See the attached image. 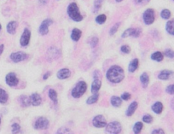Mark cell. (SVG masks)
<instances>
[{
    "label": "cell",
    "mask_w": 174,
    "mask_h": 134,
    "mask_svg": "<svg viewBox=\"0 0 174 134\" xmlns=\"http://www.w3.org/2000/svg\"><path fill=\"white\" fill-rule=\"evenodd\" d=\"M106 77L111 83H115V84L119 83V82H121L122 80H124V70L119 66L114 65V66L110 67L109 70L107 71Z\"/></svg>",
    "instance_id": "1"
},
{
    "label": "cell",
    "mask_w": 174,
    "mask_h": 134,
    "mask_svg": "<svg viewBox=\"0 0 174 134\" xmlns=\"http://www.w3.org/2000/svg\"><path fill=\"white\" fill-rule=\"evenodd\" d=\"M67 11H68V15H69V17L73 21L79 22L83 20V16L80 14V9L76 3H71L68 5Z\"/></svg>",
    "instance_id": "2"
},
{
    "label": "cell",
    "mask_w": 174,
    "mask_h": 134,
    "mask_svg": "<svg viewBox=\"0 0 174 134\" xmlns=\"http://www.w3.org/2000/svg\"><path fill=\"white\" fill-rule=\"evenodd\" d=\"M86 90H87V85L85 81H79L72 90L71 95L74 98H79L85 94Z\"/></svg>",
    "instance_id": "3"
},
{
    "label": "cell",
    "mask_w": 174,
    "mask_h": 134,
    "mask_svg": "<svg viewBox=\"0 0 174 134\" xmlns=\"http://www.w3.org/2000/svg\"><path fill=\"white\" fill-rule=\"evenodd\" d=\"M122 131V126L119 121H112L106 126L105 132L110 134H119Z\"/></svg>",
    "instance_id": "4"
},
{
    "label": "cell",
    "mask_w": 174,
    "mask_h": 134,
    "mask_svg": "<svg viewBox=\"0 0 174 134\" xmlns=\"http://www.w3.org/2000/svg\"><path fill=\"white\" fill-rule=\"evenodd\" d=\"M143 18L144 21L146 25H151L154 23L155 20V15H154V11L153 9H148L144 11L143 14Z\"/></svg>",
    "instance_id": "5"
},
{
    "label": "cell",
    "mask_w": 174,
    "mask_h": 134,
    "mask_svg": "<svg viewBox=\"0 0 174 134\" xmlns=\"http://www.w3.org/2000/svg\"><path fill=\"white\" fill-rule=\"evenodd\" d=\"M50 122L45 117L38 118L34 123V128L36 130H45L49 127Z\"/></svg>",
    "instance_id": "6"
},
{
    "label": "cell",
    "mask_w": 174,
    "mask_h": 134,
    "mask_svg": "<svg viewBox=\"0 0 174 134\" xmlns=\"http://www.w3.org/2000/svg\"><path fill=\"white\" fill-rule=\"evenodd\" d=\"M142 34V29L138 28H128L122 34V38H127V37H133V38H138Z\"/></svg>",
    "instance_id": "7"
},
{
    "label": "cell",
    "mask_w": 174,
    "mask_h": 134,
    "mask_svg": "<svg viewBox=\"0 0 174 134\" xmlns=\"http://www.w3.org/2000/svg\"><path fill=\"white\" fill-rule=\"evenodd\" d=\"M92 124L95 127H97V128H103V127H106L107 126V121L106 119L103 115H96L95 116L93 120H92Z\"/></svg>",
    "instance_id": "8"
},
{
    "label": "cell",
    "mask_w": 174,
    "mask_h": 134,
    "mask_svg": "<svg viewBox=\"0 0 174 134\" xmlns=\"http://www.w3.org/2000/svg\"><path fill=\"white\" fill-rule=\"evenodd\" d=\"M53 23V21L51 19H45L42 21L41 25L40 26V34L41 35H46L49 33V27Z\"/></svg>",
    "instance_id": "9"
},
{
    "label": "cell",
    "mask_w": 174,
    "mask_h": 134,
    "mask_svg": "<svg viewBox=\"0 0 174 134\" xmlns=\"http://www.w3.org/2000/svg\"><path fill=\"white\" fill-rule=\"evenodd\" d=\"M30 39H31V32H30L29 29L27 28H25L23 33H22V35L21 37L20 43L21 46L25 47L27 45H28L30 42Z\"/></svg>",
    "instance_id": "10"
},
{
    "label": "cell",
    "mask_w": 174,
    "mask_h": 134,
    "mask_svg": "<svg viewBox=\"0 0 174 134\" xmlns=\"http://www.w3.org/2000/svg\"><path fill=\"white\" fill-rule=\"evenodd\" d=\"M27 55L22 52V51H17V52H14L10 55V59L12 60L14 62H20L24 60L27 59Z\"/></svg>",
    "instance_id": "11"
},
{
    "label": "cell",
    "mask_w": 174,
    "mask_h": 134,
    "mask_svg": "<svg viewBox=\"0 0 174 134\" xmlns=\"http://www.w3.org/2000/svg\"><path fill=\"white\" fill-rule=\"evenodd\" d=\"M5 81H6L7 85H10V86H15L19 83V80L16 77L15 73H10V74H8V75H6Z\"/></svg>",
    "instance_id": "12"
},
{
    "label": "cell",
    "mask_w": 174,
    "mask_h": 134,
    "mask_svg": "<svg viewBox=\"0 0 174 134\" xmlns=\"http://www.w3.org/2000/svg\"><path fill=\"white\" fill-rule=\"evenodd\" d=\"M56 76L59 80H66L71 76V71L68 69H62L57 72Z\"/></svg>",
    "instance_id": "13"
},
{
    "label": "cell",
    "mask_w": 174,
    "mask_h": 134,
    "mask_svg": "<svg viewBox=\"0 0 174 134\" xmlns=\"http://www.w3.org/2000/svg\"><path fill=\"white\" fill-rule=\"evenodd\" d=\"M30 99H31V104L33 106H40L42 104V98L40 95L38 93H33L31 95Z\"/></svg>",
    "instance_id": "14"
},
{
    "label": "cell",
    "mask_w": 174,
    "mask_h": 134,
    "mask_svg": "<svg viewBox=\"0 0 174 134\" xmlns=\"http://www.w3.org/2000/svg\"><path fill=\"white\" fill-rule=\"evenodd\" d=\"M48 57H50L51 60L57 59L60 56V51L57 48L55 47H50L48 50Z\"/></svg>",
    "instance_id": "15"
},
{
    "label": "cell",
    "mask_w": 174,
    "mask_h": 134,
    "mask_svg": "<svg viewBox=\"0 0 174 134\" xmlns=\"http://www.w3.org/2000/svg\"><path fill=\"white\" fill-rule=\"evenodd\" d=\"M174 75V73L172 71H170V70H162L158 75V78L160 80H166L170 79L172 75Z\"/></svg>",
    "instance_id": "16"
},
{
    "label": "cell",
    "mask_w": 174,
    "mask_h": 134,
    "mask_svg": "<svg viewBox=\"0 0 174 134\" xmlns=\"http://www.w3.org/2000/svg\"><path fill=\"white\" fill-rule=\"evenodd\" d=\"M102 86V81L99 79H95L94 81L91 84V92L92 94H96L98 92V91Z\"/></svg>",
    "instance_id": "17"
},
{
    "label": "cell",
    "mask_w": 174,
    "mask_h": 134,
    "mask_svg": "<svg viewBox=\"0 0 174 134\" xmlns=\"http://www.w3.org/2000/svg\"><path fill=\"white\" fill-rule=\"evenodd\" d=\"M138 65H139V61H138V58L131 60V62L129 63V66H128V71H129L130 73H133V72H135L136 70L138 69Z\"/></svg>",
    "instance_id": "18"
},
{
    "label": "cell",
    "mask_w": 174,
    "mask_h": 134,
    "mask_svg": "<svg viewBox=\"0 0 174 134\" xmlns=\"http://www.w3.org/2000/svg\"><path fill=\"white\" fill-rule=\"evenodd\" d=\"M138 103L137 102H132L131 104L129 105V107H128V109L126 110V113L125 114L127 115V116H131L132 114H134L135 111L137 110L138 109Z\"/></svg>",
    "instance_id": "19"
},
{
    "label": "cell",
    "mask_w": 174,
    "mask_h": 134,
    "mask_svg": "<svg viewBox=\"0 0 174 134\" xmlns=\"http://www.w3.org/2000/svg\"><path fill=\"white\" fill-rule=\"evenodd\" d=\"M81 35H82L81 30L78 29V28H74V29H73L72 33H71V39L75 42H77V41L80 40Z\"/></svg>",
    "instance_id": "20"
},
{
    "label": "cell",
    "mask_w": 174,
    "mask_h": 134,
    "mask_svg": "<svg viewBox=\"0 0 174 134\" xmlns=\"http://www.w3.org/2000/svg\"><path fill=\"white\" fill-rule=\"evenodd\" d=\"M151 109H152V110L154 111L155 114H161V112L163 110V104L160 102H156V103H154V104L152 105Z\"/></svg>",
    "instance_id": "21"
},
{
    "label": "cell",
    "mask_w": 174,
    "mask_h": 134,
    "mask_svg": "<svg viewBox=\"0 0 174 134\" xmlns=\"http://www.w3.org/2000/svg\"><path fill=\"white\" fill-rule=\"evenodd\" d=\"M16 27H17V22L16 21H10L7 25V32L10 34H15Z\"/></svg>",
    "instance_id": "22"
},
{
    "label": "cell",
    "mask_w": 174,
    "mask_h": 134,
    "mask_svg": "<svg viewBox=\"0 0 174 134\" xmlns=\"http://www.w3.org/2000/svg\"><path fill=\"white\" fill-rule=\"evenodd\" d=\"M140 81L142 83V85L144 88H146L149 83V77L147 73H143L140 76Z\"/></svg>",
    "instance_id": "23"
},
{
    "label": "cell",
    "mask_w": 174,
    "mask_h": 134,
    "mask_svg": "<svg viewBox=\"0 0 174 134\" xmlns=\"http://www.w3.org/2000/svg\"><path fill=\"white\" fill-rule=\"evenodd\" d=\"M110 102H111V104L113 105L114 107H119L122 104V98L117 97V96H113L111 97Z\"/></svg>",
    "instance_id": "24"
},
{
    "label": "cell",
    "mask_w": 174,
    "mask_h": 134,
    "mask_svg": "<svg viewBox=\"0 0 174 134\" xmlns=\"http://www.w3.org/2000/svg\"><path fill=\"white\" fill-rule=\"evenodd\" d=\"M166 29L168 34L171 35H174V19L167 21L166 26Z\"/></svg>",
    "instance_id": "25"
},
{
    "label": "cell",
    "mask_w": 174,
    "mask_h": 134,
    "mask_svg": "<svg viewBox=\"0 0 174 134\" xmlns=\"http://www.w3.org/2000/svg\"><path fill=\"white\" fill-rule=\"evenodd\" d=\"M163 54L160 51H155L151 55V59L156 61V62H161L163 60Z\"/></svg>",
    "instance_id": "26"
},
{
    "label": "cell",
    "mask_w": 174,
    "mask_h": 134,
    "mask_svg": "<svg viewBox=\"0 0 174 134\" xmlns=\"http://www.w3.org/2000/svg\"><path fill=\"white\" fill-rule=\"evenodd\" d=\"M20 102L23 107H28V106L31 104V99H30V97H27V96H24V95H23V96H21Z\"/></svg>",
    "instance_id": "27"
},
{
    "label": "cell",
    "mask_w": 174,
    "mask_h": 134,
    "mask_svg": "<svg viewBox=\"0 0 174 134\" xmlns=\"http://www.w3.org/2000/svg\"><path fill=\"white\" fill-rule=\"evenodd\" d=\"M48 96L50 98V100L54 103V104H57V93L54 89H50L49 90V93H48Z\"/></svg>",
    "instance_id": "28"
},
{
    "label": "cell",
    "mask_w": 174,
    "mask_h": 134,
    "mask_svg": "<svg viewBox=\"0 0 174 134\" xmlns=\"http://www.w3.org/2000/svg\"><path fill=\"white\" fill-rule=\"evenodd\" d=\"M8 101V94L4 89L0 88V104H6Z\"/></svg>",
    "instance_id": "29"
},
{
    "label": "cell",
    "mask_w": 174,
    "mask_h": 134,
    "mask_svg": "<svg viewBox=\"0 0 174 134\" xmlns=\"http://www.w3.org/2000/svg\"><path fill=\"white\" fill-rule=\"evenodd\" d=\"M98 97H99V95H98V93L93 94L92 96H90V97H88V99L86 100V104H95V103H96V102H97Z\"/></svg>",
    "instance_id": "30"
},
{
    "label": "cell",
    "mask_w": 174,
    "mask_h": 134,
    "mask_svg": "<svg viewBox=\"0 0 174 134\" xmlns=\"http://www.w3.org/2000/svg\"><path fill=\"white\" fill-rule=\"evenodd\" d=\"M143 127H144V125H143L142 122H140V121L136 122L134 125V126H133V132L136 134L140 133L142 129H143Z\"/></svg>",
    "instance_id": "31"
},
{
    "label": "cell",
    "mask_w": 174,
    "mask_h": 134,
    "mask_svg": "<svg viewBox=\"0 0 174 134\" xmlns=\"http://www.w3.org/2000/svg\"><path fill=\"white\" fill-rule=\"evenodd\" d=\"M103 1H104V0H95L94 10H93V12H94V13H96V12L99 11V10L101 9V7H102V5H103Z\"/></svg>",
    "instance_id": "32"
},
{
    "label": "cell",
    "mask_w": 174,
    "mask_h": 134,
    "mask_svg": "<svg viewBox=\"0 0 174 134\" xmlns=\"http://www.w3.org/2000/svg\"><path fill=\"white\" fill-rule=\"evenodd\" d=\"M107 20V16L104 15V14H103V15H99L96 16V22L97 23V24H103L105 21Z\"/></svg>",
    "instance_id": "33"
},
{
    "label": "cell",
    "mask_w": 174,
    "mask_h": 134,
    "mask_svg": "<svg viewBox=\"0 0 174 134\" xmlns=\"http://www.w3.org/2000/svg\"><path fill=\"white\" fill-rule=\"evenodd\" d=\"M160 16H161L163 19L167 20V19H169L170 17H171V11H170L169 10L165 9V10H163L160 12Z\"/></svg>",
    "instance_id": "34"
},
{
    "label": "cell",
    "mask_w": 174,
    "mask_h": 134,
    "mask_svg": "<svg viewBox=\"0 0 174 134\" xmlns=\"http://www.w3.org/2000/svg\"><path fill=\"white\" fill-rule=\"evenodd\" d=\"M119 26H120V22H117V23H115V25L111 27V29H110L109 31V34L111 35V36L115 34V33H116V32L118 31V29H119Z\"/></svg>",
    "instance_id": "35"
},
{
    "label": "cell",
    "mask_w": 174,
    "mask_h": 134,
    "mask_svg": "<svg viewBox=\"0 0 174 134\" xmlns=\"http://www.w3.org/2000/svg\"><path fill=\"white\" fill-rule=\"evenodd\" d=\"M19 132H21L20 125L14 123L12 125V133H19Z\"/></svg>",
    "instance_id": "36"
},
{
    "label": "cell",
    "mask_w": 174,
    "mask_h": 134,
    "mask_svg": "<svg viewBox=\"0 0 174 134\" xmlns=\"http://www.w3.org/2000/svg\"><path fill=\"white\" fill-rule=\"evenodd\" d=\"M98 44V39L97 37H92L90 40V45L91 46V48H95Z\"/></svg>",
    "instance_id": "37"
},
{
    "label": "cell",
    "mask_w": 174,
    "mask_h": 134,
    "mask_svg": "<svg viewBox=\"0 0 174 134\" xmlns=\"http://www.w3.org/2000/svg\"><path fill=\"white\" fill-rule=\"evenodd\" d=\"M120 51L122 52V53H125V54H128L131 52V48H130V46L128 45H122L121 47H120Z\"/></svg>",
    "instance_id": "38"
},
{
    "label": "cell",
    "mask_w": 174,
    "mask_h": 134,
    "mask_svg": "<svg viewBox=\"0 0 174 134\" xmlns=\"http://www.w3.org/2000/svg\"><path fill=\"white\" fill-rule=\"evenodd\" d=\"M143 121L145 123H151L153 121V117L149 114H145L144 116L143 117Z\"/></svg>",
    "instance_id": "39"
},
{
    "label": "cell",
    "mask_w": 174,
    "mask_h": 134,
    "mask_svg": "<svg viewBox=\"0 0 174 134\" xmlns=\"http://www.w3.org/2000/svg\"><path fill=\"white\" fill-rule=\"evenodd\" d=\"M164 54L166 56H167L168 58H174V51L170 50V49H166L165 50Z\"/></svg>",
    "instance_id": "40"
},
{
    "label": "cell",
    "mask_w": 174,
    "mask_h": 134,
    "mask_svg": "<svg viewBox=\"0 0 174 134\" xmlns=\"http://www.w3.org/2000/svg\"><path fill=\"white\" fill-rule=\"evenodd\" d=\"M166 91L170 95H174V85H170L166 87Z\"/></svg>",
    "instance_id": "41"
},
{
    "label": "cell",
    "mask_w": 174,
    "mask_h": 134,
    "mask_svg": "<svg viewBox=\"0 0 174 134\" xmlns=\"http://www.w3.org/2000/svg\"><path fill=\"white\" fill-rule=\"evenodd\" d=\"M122 100H124V101H128L129 99H131V95L130 94L129 92H124L123 94L121 95V97H120Z\"/></svg>",
    "instance_id": "42"
},
{
    "label": "cell",
    "mask_w": 174,
    "mask_h": 134,
    "mask_svg": "<svg viewBox=\"0 0 174 134\" xmlns=\"http://www.w3.org/2000/svg\"><path fill=\"white\" fill-rule=\"evenodd\" d=\"M134 2L138 5H147L149 2V0H134Z\"/></svg>",
    "instance_id": "43"
},
{
    "label": "cell",
    "mask_w": 174,
    "mask_h": 134,
    "mask_svg": "<svg viewBox=\"0 0 174 134\" xmlns=\"http://www.w3.org/2000/svg\"><path fill=\"white\" fill-rule=\"evenodd\" d=\"M68 132H70V130L68 129V128H65V127H62L57 132V133H68Z\"/></svg>",
    "instance_id": "44"
},
{
    "label": "cell",
    "mask_w": 174,
    "mask_h": 134,
    "mask_svg": "<svg viewBox=\"0 0 174 134\" xmlns=\"http://www.w3.org/2000/svg\"><path fill=\"white\" fill-rule=\"evenodd\" d=\"M151 133H152V134H155V133L164 134L165 132L162 129H155V130H153V132H152Z\"/></svg>",
    "instance_id": "45"
},
{
    "label": "cell",
    "mask_w": 174,
    "mask_h": 134,
    "mask_svg": "<svg viewBox=\"0 0 174 134\" xmlns=\"http://www.w3.org/2000/svg\"><path fill=\"white\" fill-rule=\"evenodd\" d=\"M50 75H51V72H50V71H49V72H47V73H46V74H45V75H44V76H43V80H47V79L50 77Z\"/></svg>",
    "instance_id": "46"
},
{
    "label": "cell",
    "mask_w": 174,
    "mask_h": 134,
    "mask_svg": "<svg viewBox=\"0 0 174 134\" xmlns=\"http://www.w3.org/2000/svg\"><path fill=\"white\" fill-rule=\"evenodd\" d=\"M40 5H46L48 3V0H38Z\"/></svg>",
    "instance_id": "47"
},
{
    "label": "cell",
    "mask_w": 174,
    "mask_h": 134,
    "mask_svg": "<svg viewBox=\"0 0 174 134\" xmlns=\"http://www.w3.org/2000/svg\"><path fill=\"white\" fill-rule=\"evenodd\" d=\"M4 48H5V45H0V55L3 53V51H4Z\"/></svg>",
    "instance_id": "48"
},
{
    "label": "cell",
    "mask_w": 174,
    "mask_h": 134,
    "mask_svg": "<svg viewBox=\"0 0 174 134\" xmlns=\"http://www.w3.org/2000/svg\"><path fill=\"white\" fill-rule=\"evenodd\" d=\"M171 105H172V109H174V98L172 100V102H171Z\"/></svg>",
    "instance_id": "49"
},
{
    "label": "cell",
    "mask_w": 174,
    "mask_h": 134,
    "mask_svg": "<svg viewBox=\"0 0 174 134\" xmlns=\"http://www.w3.org/2000/svg\"><path fill=\"white\" fill-rule=\"evenodd\" d=\"M121 1H123V0H116L117 3H119V2H121Z\"/></svg>",
    "instance_id": "50"
},
{
    "label": "cell",
    "mask_w": 174,
    "mask_h": 134,
    "mask_svg": "<svg viewBox=\"0 0 174 134\" xmlns=\"http://www.w3.org/2000/svg\"><path fill=\"white\" fill-rule=\"evenodd\" d=\"M0 31H1V24H0Z\"/></svg>",
    "instance_id": "51"
},
{
    "label": "cell",
    "mask_w": 174,
    "mask_h": 134,
    "mask_svg": "<svg viewBox=\"0 0 174 134\" xmlns=\"http://www.w3.org/2000/svg\"><path fill=\"white\" fill-rule=\"evenodd\" d=\"M0 124H1V118H0Z\"/></svg>",
    "instance_id": "52"
},
{
    "label": "cell",
    "mask_w": 174,
    "mask_h": 134,
    "mask_svg": "<svg viewBox=\"0 0 174 134\" xmlns=\"http://www.w3.org/2000/svg\"><path fill=\"white\" fill-rule=\"evenodd\" d=\"M173 1H174V0H173Z\"/></svg>",
    "instance_id": "53"
}]
</instances>
